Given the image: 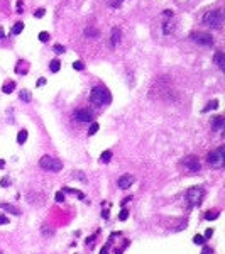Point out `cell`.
<instances>
[{
	"mask_svg": "<svg viewBox=\"0 0 225 254\" xmlns=\"http://www.w3.org/2000/svg\"><path fill=\"white\" fill-rule=\"evenodd\" d=\"M22 31H24V24L22 22H15L12 27V34H21Z\"/></svg>",
	"mask_w": 225,
	"mask_h": 254,
	"instance_id": "obj_20",
	"label": "cell"
},
{
	"mask_svg": "<svg viewBox=\"0 0 225 254\" xmlns=\"http://www.w3.org/2000/svg\"><path fill=\"white\" fill-rule=\"evenodd\" d=\"M132 183H134V176H132V175H122V176L117 180V185H119V188H122V190H127Z\"/></svg>",
	"mask_w": 225,
	"mask_h": 254,
	"instance_id": "obj_9",
	"label": "cell"
},
{
	"mask_svg": "<svg viewBox=\"0 0 225 254\" xmlns=\"http://www.w3.org/2000/svg\"><path fill=\"white\" fill-rule=\"evenodd\" d=\"M22 7H24V5H22V0H17V12H22Z\"/></svg>",
	"mask_w": 225,
	"mask_h": 254,
	"instance_id": "obj_37",
	"label": "cell"
},
{
	"mask_svg": "<svg viewBox=\"0 0 225 254\" xmlns=\"http://www.w3.org/2000/svg\"><path fill=\"white\" fill-rule=\"evenodd\" d=\"M85 32H86V36H98V32L95 29H86Z\"/></svg>",
	"mask_w": 225,
	"mask_h": 254,
	"instance_id": "obj_36",
	"label": "cell"
},
{
	"mask_svg": "<svg viewBox=\"0 0 225 254\" xmlns=\"http://www.w3.org/2000/svg\"><path fill=\"white\" fill-rule=\"evenodd\" d=\"M66 51V47L61 46V44H54V53H58V54H63V53Z\"/></svg>",
	"mask_w": 225,
	"mask_h": 254,
	"instance_id": "obj_28",
	"label": "cell"
},
{
	"mask_svg": "<svg viewBox=\"0 0 225 254\" xmlns=\"http://www.w3.org/2000/svg\"><path fill=\"white\" fill-rule=\"evenodd\" d=\"M75 119L78 122H92L93 121V114L90 112L88 108H80L75 112Z\"/></svg>",
	"mask_w": 225,
	"mask_h": 254,
	"instance_id": "obj_8",
	"label": "cell"
},
{
	"mask_svg": "<svg viewBox=\"0 0 225 254\" xmlns=\"http://www.w3.org/2000/svg\"><path fill=\"white\" fill-rule=\"evenodd\" d=\"M203 24H207V26H210V27H220V24H222V12L218 9L208 10V12L203 15Z\"/></svg>",
	"mask_w": 225,
	"mask_h": 254,
	"instance_id": "obj_5",
	"label": "cell"
},
{
	"mask_svg": "<svg viewBox=\"0 0 225 254\" xmlns=\"http://www.w3.org/2000/svg\"><path fill=\"white\" fill-rule=\"evenodd\" d=\"M223 124H225V119L222 115H217V117H213V119H212V127H213V129H222Z\"/></svg>",
	"mask_w": 225,
	"mask_h": 254,
	"instance_id": "obj_12",
	"label": "cell"
},
{
	"mask_svg": "<svg viewBox=\"0 0 225 254\" xmlns=\"http://www.w3.org/2000/svg\"><path fill=\"white\" fill-rule=\"evenodd\" d=\"M98 129H100V125H98L97 122H92V125H90V129H88V134L90 136H95V134L98 132Z\"/></svg>",
	"mask_w": 225,
	"mask_h": 254,
	"instance_id": "obj_21",
	"label": "cell"
},
{
	"mask_svg": "<svg viewBox=\"0 0 225 254\" xmlns=\"http://www.w3.org/2000/svg\"><path fill=\"white\" fill-rule=\"evenodd\" d=\"M90 102L98 107H103V105H108L112 102V97H110V92L107 90L105 86H95L92 93H90Z\"/></svg>",
	"mask_w": 225,
	"mask_h": 254,
	"instance_id": "obj_1",
	"label": "cell"
},
{
	"mask_svg": "<svg viewBox=\"0 0 225 254\" xmlns=\"http://www.w3.org/2000/svg\"><path fill=\"white\" fill-rule=\"evenodd\" d=\"M4 168H5V161L0 159V169H4Z\"/></svg>",
	"mask_w": 225,
	"mask_h": 254,
	"instance_id": "obj_43",
	"label": "cell"
},
{
	"mask_svg": "<svg viewBox=\"0 0 225 254\" xmlns=\"http://www.w3.org/2000/svg\"><path fill=\"white\" fill-rule=\"evenodd\" d=\"M39 41H41V43H47V41H49V32H46V31L39 32Z\"/></svg>",
	"mask_w": 225,
	"mask_h": 254,
	"instance_id": "obj_24",
	"label": "cell"
},
{
	"mask_svg": "<svg viewBox=\"0 0 225 254\" xmlns=\"http://www.w3.org/2000/svg\"><path fill=\"white\" fill-rule=\"evenodd\" d=\"M183 166H185L190 173H198L200 169H201V164H200L196 156H186V158L183 159Z\"/></svg>",
	"mask_w": 225,
	"mask_h": 254,
	"instance_id": "obj_6",
	"label": "cell"
},
{
	"mask_svg": "<svg viewBox=\"0 0 225 254\" xmlns=\"http://www.w3.org/2000/svg\"><path fill=\"white\" fill-rule=\"evenodd\" d=\"M44 14H46V10H44V9H37V10L34 12V17L41 19V17H44Z\"/></svg>",
	"mask_w": 225,
	"mask_h": 254,
	"instance_id": "obj_30",
	"label": "cell"
},
{
	"mask_svg": "<svg viewBox=\"0 0 225 254\" xmlns=\"http://www.w3.org/2000/svg\"><path fill=\"white\" fill-rule=\"evenodd\" d=\"M213 59H215V63L218 65V68H220V69L225 68V54L222 51H217L215 56H213Z\"/></svg>",
	"mask_w": 225,
	"mask_h": 254,
	"instance_id": "obj_10",
	"label": "cell"
},
{
	"mask_svg": "<svg viewBox=\"0 0 225 254\" xmlns=\"http://www.w3.org/2000/svg\"><path fill=\"white\" fill-rule=\"evenodd\" d=\"M212 236H213V229H207V232H205V241H208V239H212Z\"/></svg>",
	"mask_w": 225,
	"mask_h": 254,
	"instance_id": "obj_33",
	"label": "cell"
},
{
	"mask_svg": "<svg viewBox=\"0 0 225 254\" xmlns=\"http://www.w3.org/2000/svg\"><path fill=\"white\" fill-rule=\"evenodd\" d=\"M201 254H213V249L210 246H203V249H201Z\"/></svg>",
	"mask_w": 225,
	"mask_h": 254,
	"instance_id": "obj_32",
	"label": "cell"
},
{
	"mask_svg": "<svg viewBox=\"0 0 225 254\" xmlns=\"http://www.w3.org/2000/svg\"><path fill=\"white\" fill-rule=\"evenodd\" d=\"M119 43H120V31L119 29H114V31H112V44L117 46Z\"/></svg>",
	"mask_w": 225,
	"mask_h": 254,
	"instance_id": "obj_14",
	"label": "cell"
},
{
	"mask_svg": "<svg viewBox=\"0 0 225 254\" xmlns=\"http://www.w3.org/2000/svg\"><path fill=\"white\" fill-rule=\"evenodd\" d=\"M122 2H124V0H107V4L110 5V7H119Z\"/></svg>",
	"mask_w": 225,
	"mask_h": 254,
	"instance_id": "obj_29",
	"label": "cell"
},
{
	"mask_svg": "<svg viewBox=\"0 0 225 254\" xmlns=\"http://www.w3.org/2000/svg\"><path fill=\"white\" fill-rule=\"evenodd\" d=\"M191 39L198 44H203V46H212L213 44V37L207 32H195V34H191Z\"/></svg>",
	"mask_w": 225,
	"mask_h": 254,
	"instance_id": "obj_7",
	"label": "cell"
},
{
	"mask_svg": "<svg viewBox=\"0 0 225 254\" xmlns=\"http://www.w3.org/2000/svg\"><path fill=\"white\" fill-rule=\"evenodd\" d=\"M0 207L4 208L5 212H10L12 215H21V210H19L17 207H14V205H10V203H0Z\"/></svg>",
	"mask_w": 225,
	"mask_h": 254,
	"instance_id": "obj_11",
	"label": "cell"
},
{
	"mask_svg": "<svg viewBox=\"0 0 225 254\" xmlns=\"http://www.w3.org/2000/svg\"><path fill=\"white\" fill-rule=\"evenodd\" d=\"M15 90V82H7L4 85V88H2V92L4 93H12V92Z\"/></svg>",
	"mask_w": 225,
	"mask_h": 254,
	"instance_id": "obj_13",
	"label": "cell"
},
{
	"mask_svg": "<svg viewBox=\"0 0 225 254\" xmlns=\"http://www.w3.org/2000/svg\"><path fill=\"white\" fill-rule=\"evenodd\" d=\"M218 108V100H212V102H208L207 107H203V112H208V110H215Z\"/></svg>",
	"mask_w": 225,
	"mask_h": 254,
	"instance_id": "obj_19",
	"label": "cell"
},
{
	"mask_svg": "<svg viewBox=\"0 0 225 254\" xmlns=\"http://www.w3.org/2000/svg\"><path fill=\"white\" fill-rule=\"evenodd\" d=\"M5 36H4V29H2V27H0V39H4Z\"/></svg>",
	"mask_w": 225,
	"mask_h": 254,
	"instance_id": "obj_44",
	"label": "cell"
},
{
	"mask_svg": "<svg viewBox=\"0 0 225 254\" xmlns=\"http://www.w3.org/2000/svg\"><path fill=\"white\" fill-rule=\"evenodd\" d=\"M39 166H41L43 169H46V171H54V173L63 169V163H61L59 159H56V158H51V156H44V158H41Z\"/></svg>",
	"mask_w": 225,
	"mask_h": 254,
	"instance_id": "obj_4",
	"label": "cell"
},
{
	"mask_svg": "<svg viewBox=\"0 0 225 254\" xmlns=\"http://www.w3.org/2000/svg\"><path fill=\"white\" fill-rule=\"evenodd\" d=\"M205 197V190L201 186H191L190 190L186 191V200H188V205L190 207H196L201 203Z\"/></svg>",
	"mask_w": 225,
	"mask_h": 254,
	"instance_id": "obj_3",
	"label": "cell"
},
{
	"mask_svg": "<svg viewBox=\"0 0 225 254\" xmlns=\"http://www.w3.org/2000/svg\"><path fill=\"white\" fill-rule=\"evenodd\" d=\"M207 161H208V164L215 169L223 168V164H225V147L220 146V147H217V149H213L212 153H208Z\"/></svg>",
	"mask_w": 225,
	"mask_h": 254,
	"instance_id": "obj_2",
	"label": "cell"
},
{
	"mask_svg": "<svg viewBox=\"0 0 225 254\" xmlns=\"http://www.w3.org/2000/svg\"><path fill=\"white\" fill-rule=\"evenodd\" d=\"M173 24H171V22H164V26H162V32H164V34H169V32H173Z\"/></svg>",
	"mask_w": 225,
	"mask_h": 254,
	"instance_id": "obj_22",
	"label": "cell"
},
{
	"mask_svg": "<svg viewBox=\"0 0 225 254\" xmlns=\"http://www.w3.org/2000/svg\"><path fill=\"white\" fill-rule=\"evenodd\" d=\"M164 15L166 17H173V10H164Z\"/></svg>",
	"mask_w": 225,
	"mask_h": 254,
	"instance_id": "obj_39",
	"label": "cell"
},
{
	"mask_svg": "<svg viewBox=\"0 0 225 254\" xmlns=\"http://www.w3.org/2000/svg\"><path fill=\"white\" fill-rule=\"evenodd\" d=\"M0 185H2V186H9L10 185V178L9 176H4L2 180H0Z\"/></svg>",
	"mask_w": 225,
	"mask_h": 254,
	"instance_id": "obj_31",
	"label": "cell"
},
{
	"mask_svg": "<svg viewBox=\"0 0 225 254\" xmlns=\"http://www.w3.org/2000/svg\"><path fill=\"white\" fill-rule=\"evenodd\" d=\"M4 224H9V217L0 215V225H4Z\"/></svg>",
	"mask_w": 225,
	"mask_h": 254,
	"instance_id": "obj_35",
	"label": "cell"
},
{
	"mask_svg": "<svg viewBox=\"0 0 225 254\" xmlns=\"http://www.w3.org/2000/svg\"><path fill=\"white\" fill-rule=\"evenodd\" d=\"M127 217H129V210H127V208H122L120 214H119V219L120 220H127Z\"/></svg>",
	"mask_w": 225,
	"mask_h": 254,
	"instance_id": "obj_25",
	"label": "cell"
},
{
	"mask_svg": "<svg viewBox=\"0 0 225 254\" xmlns=\"http://www.w3.org/2000/svg\"><path fill=\"white\" fill-rule=\"evenodd\" d=\"M73 68L75 69H85V63H83V61H75V63H73Z\"/></svg>",
	"mask_w": 225,
	"mask_h": 254,
	"instance_id": "obj_26",
	"label": "cell"
},
{
	"mask_svg": "<svg viewBox=\"0 0 225 254\" xmlns=\"http://www.w3.org/2000/svg\"><path fill=\"white\" fill-rule=\"evenodd\" d=\"M107 247H108V246H105V247H102V251H100V254H108V251H107Z\"/></svg>",
	"mask_w": 225,
	"mask_h": 254,
	"instance_id": "obj_41",
	"label": "cell"
},
{
	"mask_svg": "<svg viewBox=\"0 0 225 254\" xmlns=\"http://www.w3.org/2000/svg\"><path fill=\"white\" fill-rule=\"evenodd\" d=\"M102 217H103V219H108V210H103Z\"/></svg>",
	"mask_w": 225,
	"mask_h": 254,
	"instance_id": "obj_42",
	"label": "cell"
},
{
	"mask_svg": "<svg viewBox=\"0 0 225 254\" xmlns=\"http://www.w3.org/2000/svg\"><path fill=\"white\" fill-rule=\"evenodd\" d=\"M130 200H132V197H125V198H124V200H122V207H124V205H125V203H129V202H130Z\"/></svg>",
	"mask_w": 225,
	"mask_h": 254,
	"instance_id": "obj_38",
	"label": "cell"
},
{
	"mask_svg": "<svg viewBox=\"0 0 225 254\" xmlns=\"http://www.w3.org/2000/svg\"><path fill=\"white\" fill-rule=\"evenodd\" d=\"M26 141H27V130H26V129L19 130V134H17V142H19V144H24Z\"/></svg>",
	"mask_w": 225,
	"mask_h": 254,
	"instance_id": "obj_16",
	"label": "cell"
},
{
	"mask_svg": "<svg viewBox=\"0 0 225 254\" xmlns=\"http://www.w3.org/2000/svg\"><path fill=\"white\" fill-rule=\"evenodd\" d=\"M218 217V212H207V215H205V219L207 220H213Z\"/></svg>",
	"mask_w": 225,
	"mask_h": 254,
	"instance_id": "obj_27",
	"label": "cell"
},
{
	"mask_svg": "<svg viewBox=\"0 0 225 254\" xmlns=\"http://www.w3.org/2000/svg\"><path fill=\"white\" fill-rule=\"evenodd\" d=\"M44 83H46V78H41V80H39V82H37V86L44 85Z\"/></svg>",
	"mask_w": 225,
	"mask_h": 254,
	"instance_id": "obj_40",
	"label": "cell"
},
{
	"mask_svg": "<svg viewBox=\"0 0 225 254\" xmlns=\"http://www.w3.org/2000/svg\"><path fill=\"white\" fill-rule=\"evenodd\" d=\"M19 98H21L22 102H31V100H32V95H31V92L22 90L21 93H19Z\"/></svg>",
	"mask_w": 225,
	"mask_h": 254,
	"instance_id": "obj_15",
	"label": "cell"
},
{
	"mask_svg": "<svg viewBox=\"0 0 225 254\" xmlns=\"http://www.w3.org/2000/svg\"><path fill=\"white\" fill-rule=\"evenodd\" d=\"M193 242H195L196 246H198V244H200V246H203V244H205V237H203V236H200V234H196V236L193 237Z\"/></svg>",
	"mask_w": 225,
	"mask_h": 254,
	"instance_id": "obj_23",
	"label": "cell"
},
{
	"mask_svg": "<svg viewBox=\"0 0 225 254\" xmlns=\"http://www.w3.org/2000/svg\"><path fill=\"white\" fill-rule=\"evenodd\" d=\"M59 68H61V63L58 59H53L51 63H49V69H51L53 73H58L59 71Z\"/></svg>",
	"mask_w": 225,
	"mask_h": 254,
	"instance_id": "obj_18",
	"label": "cell"
},
{
	"mask_svg": "<svg viewBox=\"0 0 225 254\" xmlns=\"http://www.w3.org/2000/svg\"><path fill=\"white\" fill-rule=\"evenodd\" d=\"M112 151H103L102 154H100V161H102V163H108V161L112 159Z\"/></svg>",
	"mask_w": 225,
	"mask_h": 254,
	"instance_id": "obj_17",
	"label": "cell"
},
{
	"mask_svg": "<svg viewBox=\"0 0 225 254\" xmlns=\"http://www.w3.org/2000/svg\"><path fill=\"white\" fill-rule=\"evenodd\" d=\"M64 200V191H58V193H56V202H63Z\"/></svg>",
	"mask_w": 225,
	"mask_h": 254,
	"instance_id": "obj_34",
	"label": "cell"
}]
</instances>
